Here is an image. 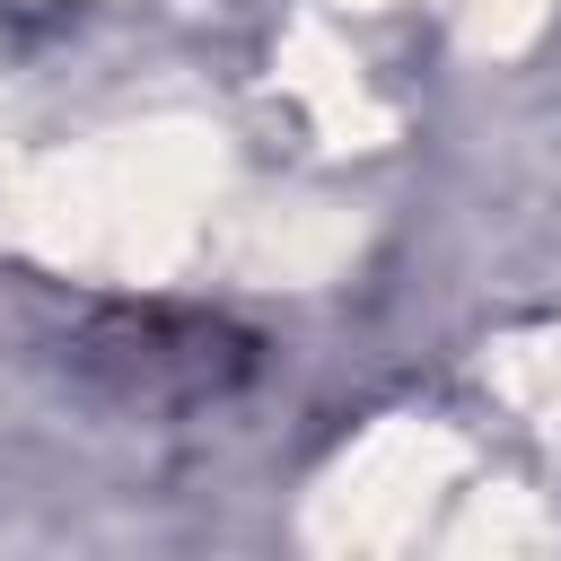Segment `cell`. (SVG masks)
Listing matches in <instances>:
<instances>
[{
	"mask_svg": "<svg viewBox=\"0 0 561 561\" xmlns=\"http://www.w3.org/2000/svg\"><path fill=\"white\" fill-rule=\"evenodd\" d=\"M61 377L114 412L140 421H184L228 403L254 377V333L202 307H158V298H114L88 307L61 333Z\"/></svg>",
	"mask_w": 561,
	"mask_h": 561,
	"instance_id": "6da1fadb",
	"label": "cell"
}]
</instances>
